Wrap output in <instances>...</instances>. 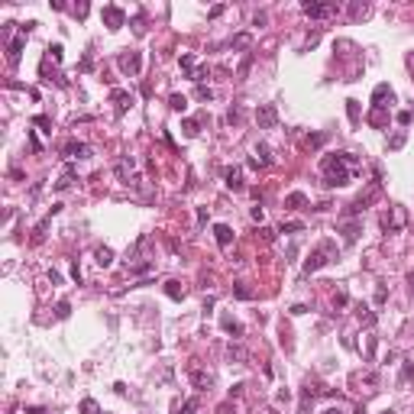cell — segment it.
<instances>
[{"mask_svg": "<svg viewBox=\"0 0 414 414\" xmlns=\"http://www.w3.org/2000/svg\"><path fill=\"white\" fill-rule=\"evenodd\" d=\"M350 168H356L353 152H330L321 159V172H324V188H343L350 185Z\"/></svg>", "mask_w": 414, "mask_h": 414, "instance_id": "cell-1", "label": "cell"}, {"mask_svg": "<svg viewBox=\"0 0 414 414\" xmlns=\"http://www.w3.org/2000/svg\"><path fill=\"white\" fill-rule=\"evenodd\" d=\"M327 252H333V256H336V246H333L330 240H324L321 246H317V249H314L311 256L304 259V275H311V272H317V269H324V266H327V262H330V259H327Z\"/></svg>", "mask_w": 414, "mask_h": 414, "instance_id": "cell-2", "label": "cell"}, {"mask_svg": "<svg viewBox=\"0 0 414 414\" xmlns=\"http://www.w3.org/2000/svg\"><path fill=\"white\" fill-rule=\"evenodd\" d=\"M117 65H120V71H123L126 78H139V71H142V55L136 52V49H130V52H123L117 58Z\"/></svg>", "mask_w": 414, "mask_h": 414, "instance_id": "cell-3", "label": "cell"}, {"mask_svg": "<svg viewBox=\"0 0 414 414\" xmlns=\"http://www.w3.org/2000/svg\"><path fill=\"white\" fill-rule=\"evenodd\" d=\"M188 375H191V382H194L197 391H211V388H214V375L204 372L197 362H191V366H188Z\"/></svg>", "mask_w": 414, "mask_h": 414, "instance_id": "cell-4", "label": "cell"}, {"mask_svg": "<svg viewBox=\"0 0 414 414\" xmlns=\"http://www.w3.org/2000/svg\"><path fill=\"white\" fill-rule=\"evenodd\" d=\"M101 20H104V26H107V29H113V32H117L120 26L126 23V13H123L120 7H113V3H107V7L101 10Z\"/></svg>", "mask_w": 414, "mask_h": 414, "instance_id": "cell-5", "label": "cell"}, {"mask_svg": "<svg viewBox=\"0 0 414 414\" xmlns=\"http://www.w3.org/2000/svg\"><path fill=\"white\" fill-rule=\"evenodd\" d=\"M256 123L262 126V130H272V126L278 123V110H275V104H259V107H256Z\"/></svg>", "mask_w": 414, "mask_h": 414, "instance_id": "cell-6", "label": "cell"}, {"mask_svg": "<svg viewBox=\"0 0 414 414\" xmlns=\"http://www.w3.org/2000/svg\"><path fill=\"white\" fill-rule=\"evenodd\" d=\"M405 220H408V217H405V207H401V204H391L388 214L382 217V227L391 233V230H401V227H405Z\"/></svg>", "mask_w": 414, "mask_h": 414, "instance_id": "cell-7", "label": "cell"}, {"mask_svg": "<svg viewBox=\"0 0 414 414\" xmlns=\"http://www.w3.org/2000/svg\"><path fill=\"white\" fill-rule=\"evenodd\" d=\"M110 104H113V110H117L120 117H123L126 110L136 104V97H133L130 91H120V87H113V91H110Z\"/></svg>", "mask_w": 414, "mask_h": 414, "instance_id": "cell-8", "label": "cell"}, {"mask_svg": "<svg viewBox=\"0 0 414 414\" xmlns=\"http://www.w3.org/2000/svg\"><path fill=\"white\" fill-rule=\"evenodd\" d=\"M23 46H26V36H23V32H20L16 39L7 42V62L10 65H20V58H23Z\"/></svg>", "mask_w": 414, "mask_h": 414, "instance_id": "cell-9", "label": "cell"}, {"mask_svg": "<svg viewBox=\"0 0 414 414\" xmlns=\"http://www.w3.org/2000/svg\"><path fill=\"white\" fill-rule=\"evenodd\" d=\"M395 101V91H391L388 84H375V91H372V107H388V104Z\"/></svg>", "mask_w": 414, "mask_h": 414, "instance_id": "cell-10", "label": "cell"}, {"mask_svg": "<svg viewBox=\"0 0 414 414\" xmlns=\"http://www.w3.org/2000/svg\"><path fill=\"white\" fill-rule=\"evenodd\" d=\"M62 156H68V159H87V156H91V149H87L84 142H78V139H68V142H62Z\"/></svg>", "mask_w": 414, "mask_h": 414, "instance_id": "cell-11", "label": "cell"}, {"mask_svg": "<svg viewBox=\"0 0 414 414\" xmlns=\"http://www.w3.org/2000/svg\"><path fill=\"white\" fill-rule=\"evenodd\" d=\"M133 168H136L133 159H120V162H117V175H120V181H126V185H139V178L133 175Z\"/></svg>", "mask_w": 414, "mask_h": 414, "instance_id": "cell-12", "label": "cell"}, {"mask_svg": "<svg viewBox=\"0 0 414 414\" xmlns=\"http://www.w3.org/2000/svg\"><path fill=\"white\" fill-rule=\"evenodd\" d=\"M301 10H304L311 20H321V16H330V13H333V7H330V3H314V0L301 3Z\"/></svg>", "mask_w": 414, "mask_h": 414, "instance_id": "cell-13", "label": "cell"}, {"mask_svg": "<svg viewBox=\"0 0 414 414\" xmlns=\"http://www.w3.org/2000/svg\"><path fill=\"white\" fill-rule=\"evenodd\" d=\"M269 162H272V149H269L266 142H259V146H256V156L249 159V165H252V168H266Z\"/></svg>", "mask_w": 414, "mask_h": 414, "instance_id": "cell-14", "label": "cell"}, {"mask_svg": "<svg viewBox=\"0 0 414 414\" xmlns=\"http://www.w3.org/2000/svg\"><path fill=\"white\" fill-rule=\"evenodd\" d=\"M165 295L172 298V301H185L188 288H185V285H181L178 278H168V281H165Z\"/></svg>", "mask_w": 414, "mask_h": 414, "instance_id": "cell-15", "label": "cell"}, {"mask_svg": "<svg viewBox=\"0 0 414 414\" xmlns=\"http://www.w3.org/2000/svg\"><path fill=\"white\" fill-rule=\"evenodd\" d=\"M223 178H227V188L230 191H243V168H227V172H223Z\"/></svg>", "mask_w": 414, "mask_h": 414, "instance_id": "cell-16", "label": "cell"}, {"mask_svg": "<svg viewBox=\"0 0 414 414\" xmlns=\"http://www.w3.org/2000/svg\"><path fill=\"white\" fill-rule=\"evenodd\" d=\"M220 327L227 330L230 336H243V324L236 317H230V314H220Z\"/></svg>", "mask_w": 414, "mask_h": 414, "instance_id": "cell-17", "label": "cell"}, {"mask_svg": "<svg viewBox=\"0 0 414 414\" xmlns=\"http://www.w3.org/2000/svg\"><path fill=\"white\" fill-rule=\"evenodd\" d=\"M75 178H78V175H75V165H65V172H62V178L55 181V191H68L71 185H75Z\"/></svg>", "mask_w": 414, "mask_h": 414, "instance_id": "cell-18", "label": "cell"}, {"mask_svg": "<svg viewBox=\"0 0 414 414\" xmlns=\"http://www.w3.org/2000/svg\"><path fill=\"white\" fill-rule=\"evenodd\" d=\"M214 236H217V246H223V249L233 243V230H230L227 223H217V227H214Z\"/></svg>", "mask_w": 414, "mask_h": 414, "instance_id": "cell-19", "label": "cell"}, {"mask_svg": "<svg viewBox=\"0 0 414 414\" xmlns=\"http://www.w3.org/2000/svg\"><path fill=\"white\" fill-rule=\"evenodd\" d=\"M362 233V220H350V223H343V240L346 243H356Z\"/></svg>", "mask_w": 414, "mask_h": 414, "instance_id": "cell-20", "label": "cell"}, {"mask_svg": "<svg viewBox=\"0 0 414 414\" xmlns=\"http://www.w3.org/2000/svg\"><path fill=\"white\" fill-rule=\"evenodd\" d=\"M304 204H307V194H304V191H291V194L285 197V207H288V211H301Z\"/></svg>", "mask_w": 414, "mask_h": 414, "instance_id": "cell-21", "label": "cell"}, {"mask_svg": "<svg viewBox=\"0 0 414 414\" xmlns=\"http://www.w3.org/2000/svg\"><path fill=\"white\" fill-rule=\"evenodd\" d=\"M94 262H97L101 269H107L110 262H113V249H110V246H101V249L94 252Z\"/></svg>", "mask_w": 414, "mask_h": 414, "instance_id": "cell-22", "label": "cell"}, {"mask_svg": "<svg viewBox=\"0 0 414 414\" xmlns=\"http://www.w3.org/2000/svg\"><path fill=\"white\" fill-rule=\"evenodd\" d=\"M227 356H230V362H246V359H249V353L243 350L240 343H230L227 346Z\"/></svg>", "mask_w": 414, "mask_h": 414, "instance_id": "cell-23", "label": "cell"}, {"mask_svg": "<svg viewBox=\"0 0 414 414\" xmlns=\"http://www.w3.org/2000/svg\"><path fill=\"white\" fill-rule=\"evenodd\" d=\"M369 123H372V126H385V123H388V113H385L382 107H372V113H369Z\"/></svg>", "mask_w": 414, "mask_h": 414, "instance_id": "cell-24", "label": "cell"}, {"mask_svg": "<svg viewBox=\"0 0 414 414\" xmlns=\"http://www.w3.org/2000/svg\"><path fill=\"white\" fill-rule=\"evenodd\" d=\"M168 107L178 110V113H185V110H188V97H185V94H172V97H168Z\"/></svg>", "mask_w": 414, "mask_h": 414, "instance_id": "cell-25", "label": "cell"}, {"mask_svg": "<svg viewBox=\"0 0 414 414\" xmlns=\"http://www.w3.org/2000/svg\"><path fill=\"white\" fill-rule=\"evenodd\" d=\"M178 62H181V68H185L188 71V78H191V75H194V55H191V52H185V55H181V58H178Z\"/></svg>", "mask_w": 414, "mask_h": 414, "instance_id": "cell-26", "label": "cell"}, {"mask_svg": "<svg viewBox=\"0 0 414 414\" xmlns=\"http://www.w3.org/2000/svg\"><path fill=\"white\" fill-rule=\"evenodd\" d=\"M181 130H185V136H191V139H194V136L201 133V123H197V120H185V123H181Z\"/></svg>", "mask_w": 414, "mask_h": 414, "instance_id": "cell-27", "label": "cell"}, {"mask_svg": "<svg viewBox=\"0 0 414 414\" xmlns=\"http://www.w3.org/2000/svg\"><path fill=\"white\" fill-rule=\"evenodd\" d=\"M324 142H327V136H324V133H314V136H307V139H304V146L307 149H321Z\"/></svg>", "mask_w": 414, "mask_h": 414, "instance_id": "cell-28", "label": "cell"}, {"mask_svg": "<svg viewBox=\"0 0 414 414\" xmlns=\"http://www.w3.org/2000/svg\"><path fill=\"white\" fill-rule=\"evenodd\" d=\"M346 113H350L353 123H359V101H353V97H350V101H346Z\"/></svg>", "mask_w": 414, "mask_h": 414, "instance_id": "cell-29", "label": "cell"}, {"mask_svg": "<svg viewBox=\"0 0 414 414\" xmlns=\"http://www.w3.org/2000/svg\"><path fill=\"white\" fill-rule=\"evenodd\" d=\"M233 295L240 298V301H249V298H252V291L246 288V285H243V281H236V285H233Z\"/></svg>", "mask_w": 414, "mask_h": 414, "instance_id": "cell-30", "label": "cell"}, {"mask_svg": "<svg viewBox=\"0 0 414 414\" xmlns=\"http://www.w3.org/2000/svg\"><path fill=\"white\" fill-rule=\"evenodd\" d=\"M81 414H101V408H97L94 398H84V401H81Z\"/></svg>", "mask_w": 414, "mask_h": 414, "instance_id": "cell-31", "label": "cell"}, {"mask_svg": "<svg viewBox=\"0 0 414 414\" xmlns=\"http://www.w3.org/2000/svg\"><path fill=\"white\" fill-rule=\"evenodd\" d=\"M68 314H71V304H68V301H58V304H55V317H58V321H65Z\"/></svg>", "mask_w": 414, "mask_h": 414, "instance_id": "cell-32", "label": "cell"}, {"mask_svg": "<svg viewBox=\"0 0 414 414\" xmlns=\"http://www.w3.org/2000/svg\"><path fill=\"white\" fill-rule=\"evenodd\" d=\"M405 139H408V136H405V133H395V136H391V139H388V142H385V146H388V149H391V152H395V149H401V146H405Z\"/></svg>", "mask_w": 414, "mask_h": 414, "instance_id": "cell-33", "label": "cell"}, {"mask_svg": "<svg viewBox=\"0 0 414 414\" xmlns=\"http://www.w3.org/2000/svg\"><path fill=\"white\" fill-rule=\"evenodd\" d=\"M304 230V223L301 220H291V223H281V233H301Z\"/></svg>", "mask_w": 414, "mask_h": 414, "instance_id": "cell-34", "label": "cell"}, {"mask_svg": "<svg viewBox=\"0 0 414 414\" xmlns=\"http://www.w3.org/2000/svg\"><path fill=\"white\" fill-rule=\"evenodd\" d=\"M197 101H214V91H211V87H207V84H197Z\"/></svg>", "mask_w": 414, "mask_h": 414, "instance_id": "cell-35", "label": "cell"}, {"mask_svg": "<svg viewBox=\"0 0 414 414\" xmlns=\"http://www.w3.org/2000/svg\"><path fill=\"white\" fill-rule=\"evenodd\" d=\"M32 123H36V126H42V133H52V120H49V117H42V113H39V117H32Z\"/></svg>", "mask_w": 414, "mask_h": 414, "instance_id": "cell-36", "label": "cell"}, {"mask_svg": "<svg viewBox=\"0 0 414 414\" xmlns=\"http://www.w3.org/2000/svg\"><path fill=\"white\" fill-rule=\"evenodd\" d=\"M346 304H350V295H346V291L340 288V291L333 295V307H346Z\"/></svg>", "mask_w": 414, "mask_h": 414, "instance_id": "cell-37", "label": "cell"}, {"mask_svg": "<svg viewBox=\"0 0 414 414\" xmlns=\"http://www.w3.org/2000/svg\"><path fill=\"white\" fill-rule=\"evenodd\" d=\"M385 298H388V285H379V288H375V304H385Z\"/></svg>", "mask_w": 414, "mask_h": 414, "instance_id": "cell-38", "label": "cell"}, {"mask_svg": "<svg viewBox=\"0 0 414 414\" xmlns=\"http://www.w3.org/2000/svg\"><path fill=\"white\" fill-rule=\"evenodd\" d=\"M249 46V32H240V36H233V49H246Z\"/></svg>", "mask_w": 414, "mask_h": 414, "instance_id": "cell-39", "label": "cell"}, {"mask_svg": "<svg viewBox=\"0 0 414 414\" xmlns=\"http://www.w3.org/2000/svg\"><path fill=\"white\" fill-rule=\"evenodd\" d=\"M49 55H52V62H62V55H65V49L55 42V46H49Z\"/></svg>", "mask_w": 414, "mask_h": 414, "instance_id": "cell-40", "label": "cell"}, {"mask_svg": "<svg viewBox=\"0 0 414 414\" xmlns=\"http://www.w3.org/2000/svg\"><path fill=\"white\" fill-rule=\"evenodd\" d=\"M411 375H414V362H408V359H405V366H401V382H408Z\"/></svg>", "mask_w": 414, "mask_h": 414, "instance_id": "cell-41", "label": "cell"}, {"mask_svg": "<svg viewBox=\"0 0 414 414\" xmlns=\"http://www.w3.org/2000/svg\"><path fill=\"white\" fill-rule=\"evenodd\" d=\"M227 120H230V123H240V120H243V110H240V107H230Z\"/></svg>", "mask_w": 414, "mask_h": 414, "instance_id": "cell-42", "label": "cell"}, {"mask_svg": "<svg viewBox=\"0 0 414 414\" xmlns=\"http://www.w3.org/2000/svg\"><path fill=\"white\" fill-rule=\"evenodd\" d=\"M359 321L366 324V327H372V324H375V314H372V311H369V314H362V311H359Z\"/></svg>", "mask_w": 414, "mask_h": 414, "instance_id": "cell-43", "label": "cell"}, {"mask_svg": "<svg viewBox=\"0 0 414 414\" xmlns=\"http://www.w3.org/2000/svg\"><path fill=\"white\" fill-rule=\"evenodd\" d=\"M398 123H401V126L411 123V110H401V113H398Z\"/></svg>", "mask_w": 414, "mask_h": 414, "instance_id": "cell-44", "label": "cell"}, {"mask_svg": "<svg viewBox=\"0 0 414 414\" xmlns=\"http://www.w3.org/2000/svg\"><path fill=\"white\" fill-rule=\"evenodd\" d=\"M243 388H246V385H243V382H236L233 388H230V398H240V395H243Z\"/></svg>", "mask_w": 414, "mask_h": 414, "instance_id": "cell-45", "label": "cell"}, {"mask_svg": "<svg viewBox=\"0 0 414 414\" xmlns=\"http://www.w3.org/2000/svg\"><path fill=\"white\" fill-rule=\"evenodd\" d=\"M259 233H262V240H266V243H272V240H275V230H269V227H262Z\"/></svg>", "mask_w": 414, "mask_h": 414, "instance_id": "cell-46", "label": "cell"}, {"mask_svg": "<svg viewBox=\"0 0 414 414\" xmlns=\"http://www.w3.org/2000/svg\"><path fill=\"white\" fill-rule=\"evenodd\" d=\"M75 16H78V20H84V16H87V3H78V7H75Z\"/></svg>", "mask_w": 414, "mask_h": 414, "instance_id": "cell-47", "label": "cell"}, {"mask_svg": "<svg viewBox=\"0 0 414 414\" xmlns=\"http://www.w3.org/2000/svg\"><path fill=\"white\" fill-rule=\"evenodd\" d=\"M194 408H197V398H191V401H185V408H181V411H185V414H191Z\"/></svg>", "mask_w": 414, "mask_h": 414, "instance_id": "cell-48", "label": "cell"}, {"mask_svg": "<svg viewBox=\"0 0 414 414\" xmlns=\"http://www.w3.org/2000/svg\"><path fill=\"white\" fill-rule=\"evenodd\" d=\"M197 223H207V207H197Z\"/></svg>", "mask_w": 414, "mask_h": 414, "instance_id": "cell-49", "label": "cell"}, {"mask_svg": "<svg viewBox=\"0 0 414 414\" xmlns=\"http://www.w3.org/2000/svg\"><path fill=\"white\" fill-rule=\"evenodd\" d=\"M230 408H233V405H230V401H223V405L217 408V414H230Z\"/></svg>", "mask_w": 414, "mask_h": 414, "instance_id": "cell-50", "label": "cell"}, {"mask_svg": "<svg viewBox=\"0 0 414 414\" xmlns=\"http://www.w3.org/2000/svg\"><path fill=\"white\" fill-rule=\"evenodd\" d=\"M26 414H46L42 408H26Z\"/></svg>", "mask_w": 414, "mask_h": 414, "instance_id": "cell-51", "label": "cell"}, {"mask_svg": "<svg viewBox=\"0 0 414 414\" xmlns=\"http://www.w3.org/2000/svg\"><path fill=\"white\" fill-rule=\"evenodd\" d=\"M408 288H411V291H414V272H411V275H408Z\"/></svg>", "mask_w": 414, "mask_h": 414, "instance_id": "cell-52", "label": "cell"}, {"mask_svg": "<svg viewBox=\"0 0 414 414\" xmlns=\"http://www.w3.org/2000/svg\"><path fill=\"white\" fill-rule=\"evenodd\" d=\"M324 414H343V411H340V408H327V411H324Z\"/></svg>", "mask_w": 414, "mask_h": 414, "instance_id": "cell-53", "label": "cell"}, {"mask_svg": "<svg viewBox=\"0 0 414 414\" xmlns=\"http://www.w3.org/2000/svg\"><path fill=\"white\" fill-rule=\"evenodd\" d=\"M353 414H366V408H362V405H359V408H356V411H353Z\"/></svg>", "mask_w": 414, "mask_h": 414, "instance_id": "cell-54", "label": "cell"}, {"mask_svg": "<svg viewBox=\"0 0 414 414\" xmlns=\"http://www.w3.org/2000/svg\"><path fill=\"white\" fill-rule=\"evenodd\" d=\"M382 414H395V411H391V408H385V411H382Z\"/></svg>", "mask_w": 414, "mask_h": 414, "instance_id": "cell-55", "label": "cell"}]
</instances>
